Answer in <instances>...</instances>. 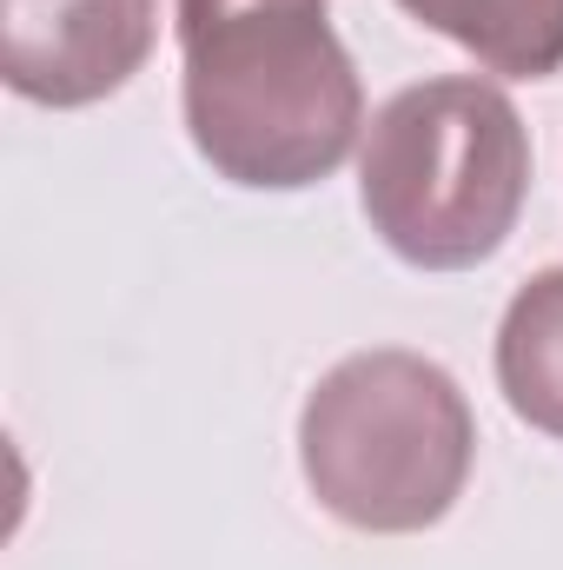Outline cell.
I'll return each instance as SVG.
<instances>
[{"label": "cell", "instance_id": "8992f818", "mask_svg": "<svg viewBox=\"0 0 563 570\" xmlns=\"http://www.w3.org/2000/svg\"><path fill=\"white\" fill-rule=\"evenodd\" d=\"M497 392L544 438H563V266L517 285L497 325Z\"/></svg>", "mask_w": 563, "mask_h": 570}, {"label": "cell", "instance_id": "5b68a950", "mask_svg": "<svg viewBox=\"0 0 563 570\" xmlns=\"http://www.w3.org/2000/svg\"><path fill=\"white\" fill-rule=\"evenodd\" d=\"M398 7L504 80L563 73V0H398Z\"/></svg>", "mask_w": 563, "mask_h": 570}, {"label": "cell", "instance_id": "6da1fadb", "mask_svg": "<svg viewBox=\"0 0 563 570\" xmlns=\"http://www.w3.org/2000/svg\"><path fill=\"white\" fill-rule=\"evenodd\" d=\"M179 67L199 159L246 193L318 186L365 134L332 0H179Z\"/></svg>", "mask_w": 563, "mask_h": 570}, {"label": "cell", "instance_id": "3957f363", "mask_svg": "<svg viewBox=\"0 0 563 570\" xmlns=\"http://www.w3.org/2000/svg\"><path fill=\"white\" fill-rule=\"evenodd\" d=\"M477 458L457 379L405 345L338 358L298 412V471L312 498L372 538H412L451 518Z\"/></svg>", "mask_w": 563, "mask_h": 570}, {"label": "cell", "instance_id": "7a4b0ae2", "mask_svg": "<svg viewBox=\"0 0 563 570\" xmlns=\"http://www.w3.org/2000/svg\"><path fill=\"white\" fill-rule=\"evenodd\" d=\"M531 199V127L504 87L437 73L392 94L358 153L372 233L418 273H471L504 253Z\"/></svg>", "mask_w": 563, "mask_h": 570}, {"label": "cell", "instance_id": "277c9868", "mask_svg": "<svg viewBox=\"0 0 563 570\" xmlns=\"http://www.w3.org/2000/svg\"><path fill=\"white\" fill-rule=\"evenodd\" d=\"M159 40V0H0V80L33 107L120 94Z\"/></svg>", "mask_w": 563, "mask_h": 570}]
</instances>
